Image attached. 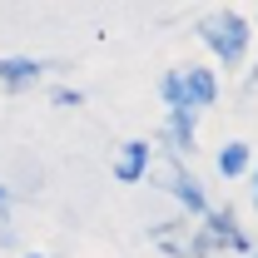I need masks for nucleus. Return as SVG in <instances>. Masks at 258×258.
I'll return each instance as SVG.
<instances>
[{
	"instance_id": "3",
	"label": "nucleus",
	"mask_w": 258,
	"mask_h": 258,
	"mask_svg": "<svg viewBox=\"0 0 258 258\" xmlns=\"http://www.w3.org/2000/svg\"><path fill=\"white\" fill-rule=\"evenodd\" d=\"M154 184H159L169 199H179L189 219H204V214H209V199H204V189H199V179H194V174L174 159V154H164V169L154 174Z\"/></svg>"
},
{
	"instance_id": "6",
	"label": "nucleus",
	"mask_w": 258,
	"mask_h": 258,
	"mask_svg": "<svg viewBox=\"0 0 258 258\" xmlns=\"http://www.w3.org/2000/svg\"><path fill=\"white\" fill-rule=\"evenodd\" d=\"M149 159H154V144L129 139L124 149H119V159H114V179H119V184H139V179H149Z\"/></svg>"
},
{
	"instance_id": "1",
	"label": "nucleus",
	"mask_w": 258,
	"mask_h": 258,
	"mask_svg": "<svg viewBox=\"0 0 258 258\" xmlns=\"http://www.w3.org/2000/svg\"><path fill=\"white\" fill-rule=\"evenodd\" d=\"M248 35H253V25H248L238 10H214V15L199 20V40H204V45L219 55V64H228V70L243 64V55H248Z\"/></svg>"
},
{
	"instance_id": "7",
	"label": "nucleus",
	"mask_w": 258,
	"mask_h": 258,
	"mask_svg": "<svg viewBox=\"0 0 258 258\" xmlns=\"http://www.w3.org/2000/svg\"><path fill=\"white\" fill-rule=\"evenodd\" d=\"M194 124H199V109H169V119H164V149L189 154L194 149Z\"/></svg>"
},
{
	"instance_id": "9",
	"label": "nucleus",
	"mask_w": 258,
	"mask_h": 258,
	"mask_svg": "<svg viewBox=\"0 0 258 258\" xmlns=\"http://www.w3.org/2000/svg\"><path fill=\"white\" fill-rule=\"evenodd\" d=\"M243 169H253V149H248L243 139H228L224 149H219V174H224V179H238Z\"/></svg>"
},
{
	"instance_id": "2",
	"label": "nucleus",
	"mask_w": 258,
	"mask_h": 258,
	"mask_svg": "<svg viewBox=\"0 0 258 258\" xmlns=\"http://www.w3.org/2000/svg\"><path fill=\"white\" fill-rule=\"evenodd\" d=\"M159 95L169 109H209L214 99H219V75L214 70H204V64H189V70H169L159 80Z\"/></svg>"
},
{
	"instance_id": "8",
	"label": "nucleus",
	"mask_w": 258,
	"mask_h": 258,
	"mask_svg": "<svg viewBox=\"0 0 258 258\" xmlns=\"http://www.w3.org/2000/svg\"><path fill=\"white\" fill-rule=\"evenodd\" d=\"M149 238L164 243L169 258H194V228H184V219H169V224H154Z\"/></svg>"
},
{
	"instance_id": "11",
	"label": "nucleus",
	"mask_w": 258,
	"mask_h": 258,
	"mask_svg": "<svg viewBox=\"0 0 258 258\" xmlns=\"http://www.w3.org/2000/svg\"><path fill=\"white\" fill-rule=\"evenodd\" d=\"M253 204H258V164H253Z\"/></svg>"
},
{
	"instance_id": "13",
	"label": "nucleus",
	"mask_w": 258,
	"mask_h": 258,
	"mask_svg": "<svg viewBox=\"0 0 258 258\" xmlns=\"http://www.w3.org/2000/svg\"><path fill=\"white\" fill-rule=\"evenodd\" d=\"M253 85H258V64H253Z\"/></svg>"
},
{
	"instance_id": "10",
	"label": "nucleus",
	"mask_w": 258,
	"mask_h": 258,
	"mask_svg": "<svg viewBox=\"0 0 258 258\" xmlns=\"http://www.w3.org/2000/svg\"><path fill=\"white\" fill-rule=\"evenodd\" d=\"M50 99H55V104H85L80 90H50Z\"/></svg>"
},
{
	"instance_id": "14",
	"label": "nucleus",
	"mask_w": 258,
	"mask_h": 258,
	"mask_svg": "<svg viewBox=\"0 0 258 258\" xmlns=\"http://www.w3.org/2000/svg\"><path fill=\"white\" fill-rule=\"evenodd\" d=\"M30 258H40V253H30Z\"/></svg>"
},
{
	"instance_id": "5",
	"label": "nucleus",
	"mask_w": 258,
	"mask_h": 258,
	"mask_svg": "<svg viewBox=\"0 0 258 258\" xmlns=\"http://www.w3.org/2000/svg\"><path fill=\"white\" fill-rule=\"evenodd\" d=\"M45 80V64L30 60V55H5L0 60V85H5V95H20V90H30Z\"/></svg>"
},
{
	"instance_id": "4",
	"label": "nucleus",
	"mask_w": 258,
	"mask_h": 258,
	"mask_svg": "<svg viewBox=\"0 0 258 258\" xmlns=\"http://www.w3.org/2000/svg\"><path fill=\"white\" fill-rule=\"evenodd\" d=\"M204 228L219 238V248H233V253H258L253 238H248V228L238 224V214H233V209H209V214H204Z\"/></svg>"
},
{
	"instance_id": "15",
	"label": "nucleus",
	"mask_w": 258,
	"mask_h": 258,
	"mask_svg": "<svg viewBox=\"0 0 258 258\" xmlns=\"http://www.w3.org/2000/svg\"><path fill=\"white\" fill-rule=\"evenodd\" d=\"M248 258H258V253H248Z\"/></svg>"
},
{
	"instance_id": "12",
	"label": "nucleus",
	"mask_w": 258,
	"mask_h": 258,
	"mask_svg": "<svg viewBox=\"0 0 258 258\" xmlns=\"http://www.w3.org/2000/svg\"><path fill=\"white\" fill-rule=\"evenodd\" d=\"M0 204H5V184H0Z\"/></svg>"
}]
</instances>
